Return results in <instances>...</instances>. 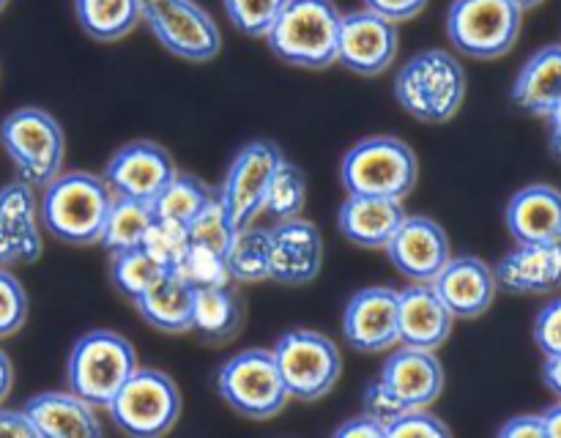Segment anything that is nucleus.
I'll list each match as a JSON object with an SVG mask.
<instances>
[{
    "label": "nucleus",
    "instance_id": "nucleus-3",
    "mask_svg": "<svg viewBox=\"0 0 561 438\" xmlns=\"http://www.w3.org/2000/svg\"><path fill=\"white\" fill-rule=\"evenodd\" d=\"M343 11L334 0H288L266 44L283 64L321 71L337 64Z\"/></svg>",
    "mask_w": 561,
    "mask_h": 438
},
{
    "label": "nucleus",
    "instance_id": "nucleus-47",
    "mask_svg": "<svg viewBox=\"0 0 561 438\" xmlns=\"http://www.w3.org/2000/svg\"><path fill=\"white\" fill-rule=\"evenodd\" d=\"M548 148H551V157L561 162V104L548 115Z\"/></svg>",
    "mask_w": 561,
    "mask_h": 438
},
{
    "label": "nucleus",
    "instance_id": "nucleus-11",
    "mask_svg": "<svg viewBox=\"0 0 561 438\" xmlns=\"http://www.w3.org/2000/svg\"><path fill=\"white\" fill-rule=\"evenodd\" d=\"M104 411L126 436L157 438L173 430L179 422L181 392L168 372L137 367Z\"/></svg>",
    "mask_w": 561,
    "mask_h": 438
},
{
    "label": "nucleus",
    "instance_id": "nucleus-20",
    "mask_svg": "<svg viewBox=\"0 0 561 438\" xmlns=\"http://www.w3.org/2000/svg\"><path fill=\"white\" fill-rule=\"evenodd\" d=\"M433 288L455 315V321H474L491 310L499 293L496 272L477 255L449 257L447 266L433 279Z\"/></svg>",
    "mask_w": 561,
    "mask_h": 438
},
{
    "label": "nucleus",
    "instance_id": "nucleus-2",
    "mask_svg": "<svg viewBox=\"0 0 561 438\" xmlns=\"http://www.w3.org/2000/svg\"><path fill=\"white\" fill-rule=\"evenodd\" d=\"M466 69L449 49H420L398 69L392 93L403 113L422 124H447L466 102Z\"/></svg>",
    "mask_w": 561,
    "mask_h": 438
},
{
    "label": "nucleus",
    "instance_id": "nucleus-48",
    "mask_svg": "<svg viewBox=\"0 0 561 438\" xmlns=\"http://www.w3.org/2000/svg\"><path fill=\"white\" fill-rule=\"evenodd\" d=\"M11 387H14V365H11V356L0 348V405L9 397Z\"/></svg>",
    "mask_w": 561,
    "mask_h": 438
},
{
    "label": "nucleus",
    "instance_id": "nucleus-13",
    "mask_svg": "<svg viewBox=\"0 0 561 438\" xmlns=\"http://www.w3.org/2000/svg\"><path fill=\"white\" fill-rule=\"evenodd\" d=\"M283 159V148L274 140H252L236 151L217 197L239 230L255 222L257 214H263L268 181Z\"/></svg>",
    "mask_w": 561,
    "mask_h": 438
},
{
    "label": "nucleus",
    "instance_id": "nucleus-17",
    "mask_svg": "<svg viewBox=\"0 0 561 438\" xmlns=\"http://www.w3.org/2000/svg\"><path fill=\"white\" fill-rule=\"evenodd\" d=\"M389 263L409 283H433L453 257V244L433 217H405L387 246Z\"/></svg>",
    "mask_w": 561,
    "mask_h": 438
},
{
    "label": "nucleus",
    "instance_id": "nucleus-32",
    "mask_svg": "<svg viewBox=\"0 0 561 438\" xmlns=\"http://www.w3.org/2000/svg\"><path fill=\"white\" fill-rule=\"evenodd\" d=\"M214 195H217V192H214L206 181L197 178L195 173H181V170H175V175L168 181V186L159 192V197L151 206L157 219L186 228Z\"/></svg>",
    "mask_w": 561,
    "mask_h": 438
},
{
    "label": "nucleus",
    "instance_id": "nucleus-22",
    "mask_svg": "<svg viewBox=\"0 0 561 438\" xmlns=\"http://www.w3.org/2000/svg\"><path fill=\"white\" fill-rule=\"evenodd\" d=\"M400 293V345L438 350L455 328V315L433 283H409Z\"/></svg>",
    "mask_w": 561,
    "mask_h": 438
},
{
    "label": "nucleus",
    "instance_id": "nucleus-8",
    "mask_svg": "<svg viewBox=\"0 0 561 438\" xmlns=\"http://www.w3.org/2000/svg\"><path fill=\"white\" fill-rule=\"evenodd\" d=\"M524 11L513 0H453L447 38L455 53L474 60L504 58L518 44Z\"/></svg>",
    "mask_w": 561,
    "mask_h": 438
},
{
    "label": "nucleus",
    "instance_id": "nucleus-7",
    "mask_svg": "<svg viewBox=\"0 0 561 438\" xmlns=\"http://www.w3.org/2000/svg\"><path fill=\"white\" fill-rule=\"evenodd\" d=\"M0 146L22 181L42 189L64 170L66 135L44 107H16L0 120Z\"/></svg>",
    "mask_w": 561,
    "mask_h": 438
},
{
    "label": "nucleus",
    "instance_id": "nucleus-4",
    "mask_svg": "<svg viewBox=\"0 0 561 438\" xmlns=\"http://www.w3.org/2000/svg\"><path fill=\"white\" fill-rule=\"evenodd\" d=\"M444 392V365L436 350L394 345L378 376L365 387V411L381 422L409 408H427Z\"/></svg>",
    "mask_w": 561,
    "mask_h": 438
},
{
    "label": "nucleus",
    "instance_id": "nucleus-1",
    "mask_svg": "<svg viewBox=\"0 0 561 438\" xmlns=\"http://www.w3.org/2000/svg\"><path fill=\"white\" fill-rule=\"evenodd\" d=\"M107 181L88 170H60L38 197V222L53 239L71 246L99 244L104 219L113 206Z\"/></svg>",
    "mask_w": 561,
    "mask_h": 438
},
{
    "label": "nucleus",
    "instance_id": "nucleus-51",
    "mask_svg": "<svg viewBox=\"0 0 561 438\" xmlns=\"http://www.w3.org/2000/svg\"><path fill=\"white\" fill-rule=\"evenodd\" d=\"M5 5H9V0H0V11H3Z\"/></svg>",
    "mask_w": 561,
    "mask_h": 438
},
{
    "label": "nucleus",
    "instance_id": "nucleus-19",
    "mask_svg": "<svg viewBox=\"0 0 561 438\" xmlns=\"http://www.w3.org/2000/svg\"><path fill=\"white\" fill-rule=\"evenodd\" d=\"M38 197L27 181L16 178L0 189V266L36 263L42 257Z\"/></svg>",
    "mask_w": 561,
    "mask_h": 438
},
{
    "label": "nucleus",
    "instance_id": "nucleus-9",
    "mask_svg": "<svg viewBox=\"0 0 561 438\" xmlns=\"http://www.w3.org/2000/svg\"><path fill=\"white\" fill-rule=\"evenodd\" d=\"M272 350L290 400H323L343 376V354L337 343L312 328H288Z\"/></svg>",
    "mask_w": 561,
    "mask_h": 438
},
{
    "label": "nucleus",
    "instance_id": "nucleus-37",
    "mask_svg": "<svg viewBox=\"0 0 561 438\" xmlns=\"http://www.w3.org/2000/svg\"><path fill=\"white\" fill-rule=\"evenodd\" d=\"M181 279L192 285V288H214V285H230L233 277L228 272V261L219 252L206 250V246L190 244L186 255L181 257L179 266L173 268Z\"/></svg>",
    "mask_w": 561,
    "mask_h": 438
},
{
    "label": "nucleus",
    "instance_id": "nucleus-36",
    "mask_svg": "<svg viewBox=\"0 0 561 438\" xmlns=\"http://www.w3.org/2000/svg\"><path fill=\"white\" fill-rule=\"evenodd\" d=\"M285 5L288 0H222L230 25L250 38H266Z\"/></svg>",
    "mask_w": 561,
    "mask_h": 438
},
{
    "label": "nucleus",
    "instance_id": "nucleus-34",
    "mask_svg": "<svg viewBox=\"0 0 561 438\" xmlns=\"http://www.w3.org/2000/svg\"><path fill=\"white\" fill-rule=\"evenodd\" d=\"M307 206V178L301 173L299 164L283 162L274 170L272 181H268L266 197H263V214L279 222V219H294L301 217Z\"/></svg>",
    "mask_w": 561,
    "mask_h": 438
},
{
    "label": "nucleus",
    "instance_id": "nucleus-24",
    "mask_svg": "<svg viewBox=\"0 0 561 438\" xmlns=\"http://www.w3.org/2000/svg\"><path fill=\"white\" fill-rule=\"evenodd\" d=\"M504 224L515 244L561 241V189L551 184H529L510 197Z\"/></svg>",
    "mask_w": 561,
    "mask_h": 438
},
{
    "label": "nucleus",
    "instance_id": "nucleus-50",
    "mask_svg": "<svg viewBox=\"0 0 561 438\" xmlns=\"http://www.w3.org/2000/svg\"><path fill=\"white\" fill-rule=\"evenodd\" d=\"M515 5H518L520 11H529V9H537L540 3H546V0H513Z\"/></svg>",
    "mask_w": 561,
    "mask_h": 438
},
{
    "label": "nucleus",
    "instance_id": "nucleus-23",
    "mask_svg": "<svg viewBox=\"0 0 561 438\" xmlns=\"http://www.w3.org/2000/svg\"><path fill=\"white\" fill-rule=\"evenodd\" d=\"M403 200L376 195H348L337 211V230L362 250H387L403 219Z\"/></svg>",
    "mask_w": 561,
    "mask_h": 438
},
{
    "label": "nucleus",
    "instance_id": "nucleus-42",
    "mask_svg": "<svg viewBox=\"0 0 561 438\" xmlns=\"http://www.w3.org/2000/svg\"><path fill=\"white\" fill-rule=\"evenodd\" d=\"M362 3H365V9L381 14L383 20L400 25V22L416 20L427 9L431 0H362Z\"/></svg>",
    "mask_w": 561,
    "mask_h": 438
},
{
    "label": "nucleus",
    "instance_id": "nucleus-30",
    "mask_svg": "<svg viewBox=\"0 0 561 438\" xmlns=\"http://www.w3.org/2000/svg\"><path fill=\"white\" fill-rule=\"evenodd\" d=\"M153 214L151 203L131 200V197H113V206H110L107 219H104L102 235H99V244L110 252L121 250H135L142 246L148 230H151Z\"/></svg>",
    "mask_w": 561,
    "mask_h": 438
},
{
    "label": "nucleus",
    "instance_id": "nucleus-12",
    "mask_svg": "<svg viewBox=\"0 0 561 438\" xmlns=\"http://www.w3.org/2000/svg\"><path fill=\"white\" fill-rule=\"evenodd\" d=\"M142 22L170 55L190 64L214 60L222 33L197 0H142Z\"/></svg>",
    "mask_w": 561,
    "mask_h": 438
},
{
    "label": "nucleus",
    "instance_id": "nucleus-18",
    "mask_svg": "<svg viewBox=\"0 0 561 438\" xmlns=\"http://www.w3.org/2000/svg\"><path fill=\"white\" fill-rule=\"evenodd\" d=\"M272 239V279L283 285H310L321 274L323 235L316 222L305 217L279 219L268 228Z\"/></svg>",
    "mask_w": 561,
    "mask_h": 438
},
{
    "label": "nucleus",
    "instance_id": "nucleus-39",
    "mask_svg": "<svg viewBox=\"0 0 561 438\" xmlns=\"http://www.w3.org/2000/svg\"><path fill=\"white\" fill-rule=\"evenodd\" d=\"M142 246H146V250L151 252L164 268L173 272V268L181 263V257L186 255V250H190V233H186V228H181V224L164 222V219H153Z\"/></svg>",
    "mask_w": 561,
    "mask_h": 438
},
{
    "label": "nucleus",
    "instance_id": "nucleus-44",
    "mask_svg": "<svg viewBox=\"0 0 561 438\" xmlns=\"http://www.w3.org/2000/svg\"><path fill=\"white\" fill-rule=\"evenodd\" d=\"M499 436H504V438H548L546 419H542V414H518L499 427Z\"/></svg>",
    "mask_w": 561,
    "mask_h": 438
},
{
    "label": "nucleus",
    "instance_id": "nucleus-33",
    "mask_svg": "<svg viewBox=\"0 0 561 438\" xmlns=\"http://www.w3.org/2000/svg\"><path fill=\"white\" fill-rule=\"evenodd\" d=\"M168 272L170 268H164L146 246L110 252V283H113V288L121 296H126L131 301L146 293Z\"/></svg>",
    "mask_w": 561,
    "mask_h": 438
},
{
    "label": "nucleus",
    "instance_id": "nucleus-14",
    "mask_svg": "<svg viewBox=\"0 0 561 438\" xmlns=\"http://www.w3.org/2000/svg\"><path fill=\"white\" fill-rule=\"evenodd\" d=\"M400 49L398 25L370 9L343 14L337 44V64L359 77L389 71Z\"/></svg>",
    "mask_w": 561,
    "mask_h": 438
},
{
    "label": "nucleus",
    "instance_id": "nucleus-25",
    "mask_svg": "<svg viewBox=\"0 0 561 438\" xmlns=\"http://www.w3.org/2000/svg\"><path fill=\"white\" fill-rule=\"evenodd\" d=\"M27 419L44 438H93L102 436V419L91 403L75 392H38L22 405Z\"/></svg>",
    "mask_w": 561,
    "mask_h": 438
},
{
    "label": "nucleus",
    "instance_id": "nucleus-16",
    "mask_svg": "<svg viewBox=\"0 0 561 438\" xmlns=\"http://www.w3.org/2000/svg\"><path fill=\"white\" fill-rule=\"evenodd\" d=\"M173 175L175 162L170 151H164L159 142L135 140L121 146L107 159L102 178L107 181L113 195L153 203Z\"/></svg>",
    "mask_w": 561,
    "mask_h": 438
},
{
    "label": "nucleus",
    "instance_id": "nucleus-21",
    "mask_svg": "<svg viewBox=\"0 0 561 438\" xmlns=\"http://www.w3.org/2000/svg\"><path fill=\"white\" fill-rule=\"evenodd\" d=\"M499 290L513 296H548L561 290V241L515 244L499 261Z\"/></svg>",
    "mask_w": 561,
    "mask_h": 438
},
{
    "label": "nucleus",
    "instance_id": "nucleus-15",
    "mask_svg": "<svg viewBox=\"0 0 561 438\" xmlns=\"http://www.w3.org/2000/svg\"><path fill=\"white\" fill-rule=\"evenodd\" d=\"M400 293L387 285L356 290L343 312L345 343L359 354H383L400 345Z\"/></svg>",
    "mask_w": 561,
    "mask_h": 438
},
{
    "label": "nucleus",
    "instance_id": "nucleus-41",
    "mask_svg": "<svg viewBox=\"0 0 561 438\" xmlns=\"http://www.w3.org/2000/svg\"><path fill=\"white\" fill-rule=\"evenodd\" d=\"M535 345L540 348L542 356H559L561 354V296L548 301L535 318Z\"/></svg>",
    "mask_w": 561,
    "mask_h": 438
},
{
    "label": "nucleus",
    "instance_id": "nucleus-27",
    "mask_svg": "<svg viewBox=\"0 0 561 438\" xmlns=\"http://www.w3.org/2000/svg\"><path fill=\"white\" fill-rule=\"evenodd\" d=\"M192 296H195V288L175 272H168L131 304L140 312L142 321L157 332L181 334L190 332L192 326Z\"/></svg>",
    "mask_w": 561,
    "mask_h": 438
},
{
    "label": "nucleus",
    "instance_id": "nucleus-46",
    "mask_svg": "<svg viewBox=\"0 0 561 438\" xmlns=\"http://www.w3.org/2000/svg\"><path fill=\"white\" fill-rule=\"evenodd\" d=\"M542 383L561 400V354L546 356V365H542Z\"/></svg>",
    "mask_w": 561,
    "mask_h": 438
},
{
    "label": "nucleus",
    "instance_id": "nucleus-35",
    "mask_svg": "<svg viewBox=\"0 0 561 438\" xmlns=\"http://www.w3.org/2000/svg\"><path fill=\"white\" fill-rule=\"evenodd\" d=\"M236 224L230 219V214L225 211L222 200L217 195L203 206V211L186 224V233H190V244L206 246V250L219 252V255H228L230 244L236 239Z\"/></svg>",
    "mask_w": 561,
    "mask_h": 438
},
{
    "label": "nucleus",
    "instance_id": "nucleus-43",
    "mask_svg": "<svg viewBox=\"0 0 561 438\" xmlns=\"http://www.w3.org/2000/svg\"><path fill=\"white\" fill-rule=\"evenodd\" d=\"M334 436L340 438H383L387 436V422H381L373 414H356L351 419H345L343 425H337Z\"/></svg>",
    "mask_w": 561,
    "mask_h": 438
},
{
    "label": "nucleus",
    "instance_id": "nucleus-40",
    "mask_svg": "<svg viewBox=\"0 0 561 438\" xmlns=\"http://www.w3.org/2000/svg\"><path fill=\"white\" fill-rule=\"evenodd\" d=\"M387 436L392 438H444L453 436V427L433 414L431 405L427 408H409L398 414L394 419L387 422Z\"/></svg>",
    "mask_w": 561,
    "mask_h": 438
},
{
    "label": "nucleus",
    "instance_id": "nucleus-6",
    "mask_svg": "<svg viewBox=\"0 0 561 438\" xmlns=\"http://www.w3.org/2000/svg\"><path fill=\"white\" fill-rule=\"evenodd\" d=\"M420 178L414 148L392 135L359 140L343 157L340 181L348 195H376L405 200Z\"/></svg>",
    "mask_w": 561,
    "mask_h": 438
},
{
    "label": "nucleus",
    "instance_id": "nucleus-31",
    "mask_svg": "<svg viewBox=\"0 0 561 438\" xmlns=\"http://www.w3.org/2000/svg\"><path fill=\"white\" fill-rule=\"evenodd\" d=\"M228 272L233 283H266L272 279V239L266 228H257L255 222L236 230V239L230 244Z\"/></svg>",
    "mask_w": 561,
    "mask_h": 438
},
{
    "label": "nucleus",
    "instance_id": "nucleus-29",
    "mask_svg": "<svg viewBox=\"0 0 561 438\" xmlns=\"http://www.w3.org/2000/svg\"><path fill=\"white\" fill-rule=\"evenodd\" d=\"M75 16L93 42H121L142 22V0H75Z\"/></svg>",
    "mask_w": 561,
    "mask_h": 438
},
{
    "label": "nucleus",
    "instance_id": "nucleus-10",
    "mask_svg": "<svg viewBox=\"0 0 561 438\" xmlns=\"http://www.w3.org/2000/svg\"><path fill=\"white\" fill-rule=\"evenodd\" d=\"M217 389L236 414L257 422L274 419L290 400L272 348H247L230 356L219 367Z\"/></svg>",
    "mask_w": 561,
    "mask_h": 438
},
{
    "label": "nucleus",
    "instance_id": "nucleus-28",
    "mask_svg": "<svg viewBox=\"0 0 561 438\" xmlns=\"http://www.w3.org/2000/svg\"><path fill=\"white\" fill-rule=\"evenodd\" d=\"M244 307L230 285L197 288L192 296V326L197 337L206 343H230L241 332Z\"/></svg>",
    "mask_w": 561,
    "mask_h": 438
},
{
    "label": "nucleus",
    "instance_id": "nucleus-5",
    "mask_svg": "<svg viewBox=\"0 0 561 438\" xmlns=\"http://www.w3.org/2000/svg\"><path fill=\"white\" fill-rule=\"evenodd\" d=\"M137 367V350L124 334L93 328L71 345L66 359V389L93 408H107Z\"/></svg>",
    "mask_w": 561,
    "mask_h": 438
},
{
    "label": "nucleus",
    "instance_id": "nucleus-38",
    "mask_svg": "<svg viewBox=\"0 0 561 438\" xmlns=\"http://www.w3.org/2000/svg\"><path fill=\"white\" fill-rule=\"evenodd\" d=\"M27 310H31V301H27L25 285L9 268L0 266V339L14 337L25 326Z\"/></svg>",
    "mask_w": 561,
    "mask_h": 438
},
{
    "label": "nucleus",
    "instance_id": "nucleus-26",
    "mask_svg": "<svg viewBox=\"0 0 561 438\" xmlns=\"http://www.w3.org/2000/svg\"><path fill=\"white\" fill-rule=\"evenodd\" d=\"M510 99L524 113L548 118L561 104V44L537 49L513 82Z\"/></svg>",
    "mask_w": 561,
    "mask_h": 438
},
{
    "label": "nucleus",
    "instance_id": "nucleus-49",
    "mask_svg": "<svg viewBox=\"0 0 561 438\" xmlns=\"http://www.w3.org/2000/svg\"><path fill=\"white\" fill-rule=\"evenodd\" d=\"M542 419H546V430L548 438H561V400L551 408L542 411Z\"/></svg>",
    "mask_w": 561,
    "mask_h": 438
},
{
    "label": "nucleus",
    "instance_id": "nucleus-45",
    "mask_svg": "<svg viewBox=\"0 0 561 438\" xmlns=\"http://www.w3.org/2000/svg\"><path fill=\"white\" fill-rule=\"evenodd\" d=\"M0 436H14V438H33L36 427L27 419L25 411H9L0 408Z\"/></svg>",
    "mask_w": 561,
    "mask_h": 438
}]
</instances>
